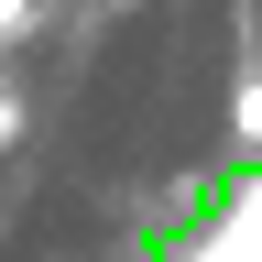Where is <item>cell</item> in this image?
<instances>
[{"label": "cell", "instance_id": "obj_1", "mask_svg": "<svg viewBox=\"0 0 262 262\" xmlns=\"http://www.w3.org/2000/svg\"><path fill=\"white\" fill-rule=\"evenodd\" d=\"M229 131H241V153H262V77H241V98H229Z\"/></svg>", "mask_w": 262, "mask_h": 262}, {"label": "cell", "instance_id": "obj_2", "mask_svg": "<svg viewBox=\"0 0 262 262\" xmlns=\"http://www.w3.org/2000/svg\"><path fill=\"white\" fill-rule=\"evenodd\" d=\"M22 22H33V0H0V33H22Z\"/></svg>", "mask_w": 262, "mask_h": 262}]
</instances>
